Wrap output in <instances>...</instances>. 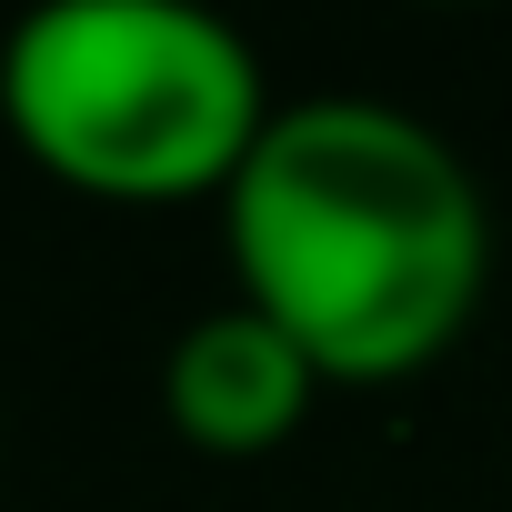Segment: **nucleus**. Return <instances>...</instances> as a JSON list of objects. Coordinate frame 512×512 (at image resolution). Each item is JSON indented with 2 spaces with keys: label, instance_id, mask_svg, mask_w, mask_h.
Instances as JSON below:
<instances>
[{
  "label": "nucleus",
  "instance_id": "3",
  "mask_svg": "<svg viewBox=\"0 0 512 512\" xmlns=\"http://www.w3.org/2000/svg\"><path fill=\"white\" fill-rule=\"evenodd\" d=\"M322 392L332 382L312 372V352L282 322H262L251 302H221V312L181 322V342L161 352V412H171V432L201 442V452H221V462L292 442Z\"/></svg>",
  "mask_w": 512,
  "mask_h": 512
},
{
  "label": "nucleus",
  "instance_id": "2",
  "mask_svg": "<svg viewBox=\"0 0 512 512\" xmlns=\"http://www.w3.org/2000/svg\"><path fill=\"white\" fill-rule=\"evenodd\" d=\"M272 111L262 51L201 0H51L0 41L11 141L91 201H221Z\"/></svg>",
  "mask_w": 512,
  "mask_h": 512
},
{
  "label": "nucleus",
  "instance_id": "1",
  "mask_svg": "<svg viewBox=\"0 0 512 512\" xmlns=\"http://www.w3.org/2000/svg\"><path fill=\"white\" fill-rule=\"evenodd\" d=\"M221 241L231 302L282 322L322 382H412L492 292V201L472 161L372 91L282 101L221 191Z\"/></svg>",
  "mask_w": 512,
  "mask_h": 512
}]
</instances>
